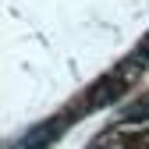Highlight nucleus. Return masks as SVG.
<instances>
[{"label":"nucleus","instance_id":"f257e3e1","mask_svg":"<svg viewBox=\"0 0 149 149\" xmlns=\"http://www.w3.org/2000/svg\"><path fill=\"white\" fill-rule=\"evenodd\" d=\"M135 64H149V36L142 39V46H139V61Z\"/></svg>","mask_w":149,"mask_h":149}]
</instances>
